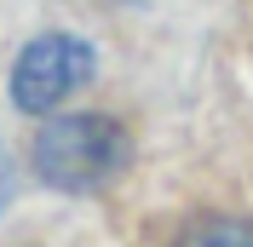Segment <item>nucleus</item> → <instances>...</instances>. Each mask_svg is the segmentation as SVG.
<instances>
[{
    "label": "nucleus",
    "instance_id": "obj_3",
    "mask_svg": "<svg viewBox=\"0 0 253 247\" xmlns=\"http://www.w3.org/2000/svg\"><path fill=\"white\" fill-rule=\"evenodd\" d=\"M184 247H253V218H207L184 236Z\"/></svg>",
    "mask_w": 253,
    "mask_h": 247
},
{
    "label": "nucleus",
    "instance_id": "obj_2",
    "mask_svg": "<svg viewBox=\"0 0 253 247\" xmlns=\"http://www.w3.org/2000/svg\"><path fill=\"white\" fill-rule=\"evenodd\" d=\"M92 69H98V58L81 35H63V29L35 35L23 46V58H17V69H12V104L23 115H46L69 92H81L92 81Z\"/></svg>",
    "mask_w": 253,
    "mask_h": 247
},
{
    "label": "nucleus",
    "instance_id": "obj_1",
    "mask_svg": "<svg viewBox=\"0 0 253 247\" xmlns=\"http://www.w3.org/2000/svg\"><path fill=\"white\" fill-rule=\"evenodd\" d=\"M126 161V132L110 115H52L35 132V172L58 190H98Z\"/></svg>",
    "mask_w": 253,
    "mask_h": 247
}]
</instances>
